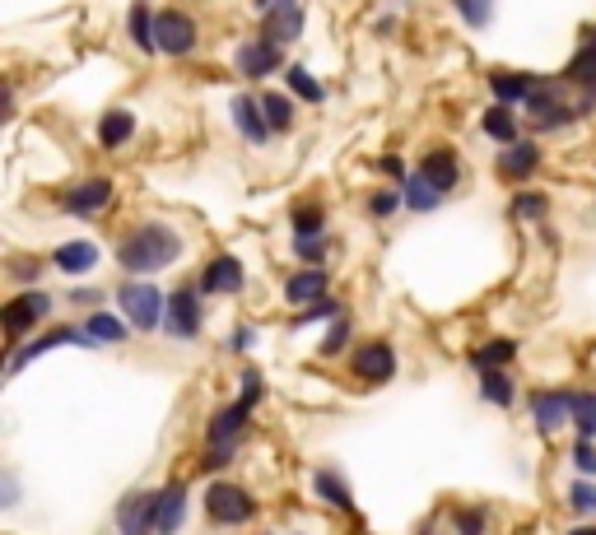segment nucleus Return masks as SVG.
<instances>
[{"label":"nucleus","mask_w":596,"mask_h":535,"mask_svg":"<svg viewBox=\"0 0 596 535\" xmlns=\"http://www.w3.org/2000/svg\"><path fill=\"white\" fill-rule=\"evenodd\" d=\"M531 419L541 433H559L564 424H573V391H536L531 396Z\"/></svg>","instance_id":"nucleus-13"},{"label":"nucleus","mask_w":596,"mask_h":535,"mask_svg":"<svg viewBox=\"0 0 596 535\" xmlns=\"http://www.w3.org/2000/svg\"><path fill=\"white\" fill-rule=\"evenodd\" d=\"M117 526H122L126 535L159 531V494H154V489H136V494L122 503V512H117Z\"/></svg>","instance_id":"nucleus-10"},{"label":"nucleus","mask_w":596,"mask_h":535,"mask_svg":"<svg viewBox=\"0 0 596 535\" xmlns=\"http://www.w3.org/2000/svg\"><path fill=\"white\" fill-rule=\"evenodd\" d=\"M564 84H573V89H583V98L596 107V47H578V56L569 61V70H564Z\"/></svg>","instance_id":"nucleus-23"},{"label":"nucleus","mask_w":596,"mask_h":535,"mask_svg":"<svg viewBox=\"0 0 596 535\" xmlns=\"http://www.w3.org/2000/svg\"><path fill=\"white\" fill-rule=\"evenodd\" d=\"M233 121H238V131H243L247 145H266L271 140V121H266V107H261V98H247L238 94L233 98Z\"/></svg>","instance_id":"nucleus-17"},{"label":"nucleus","mask_w":596,"mask_h":535,"mask_svg":"<svg viewBox=\"0 0 596 535\" xmlns=\"http://www.w3.org/2000/svg\"><path fill=\"white\" fill-rule=\"evenodd\" d=\"M56 345H80V349H98V340L89 335V326H52L47 335H38V340H28L19 354H10V373H24L33 359H42V354H52Z\"/></svg>","instance_id":"nucleus-4"},{"label":"nucleus","mask_w":596,"mask_h":535,"mask_svg":"<svg viewBox=\"0 0 596 535\" xmlns=\"http://www.w3.org/2000/svg\"><path fill=\"white\" fill-rule=\"evenodd\" d=\"M252 410H257V401L238 396L233 405L215 410V419H210V428H205V438L210 442H238L243 438V428H247V419H252Z\"/></svg>","instance_id":"nucleus-16"},{"label":"nucleus","mask_w":596,"mask_h":535,"mask_svg":"<svg viewBox=\"0 0 596 535\" xmlns=\"http://www.w3.org/2000/svg\"><path fill=\"white\" fill-rule=\"evenodd\" d=\"M350 368H354V377H359V382H368V387L392 382V377H396V349L387 345V340H368V345L354 349Z\"/></svg>","instance_id":"nucleus-6"},{"label":"nucleus","mask_w":596,"mask_h":535,"mask_svg":"<svg viewBox=\"0 0 596 535\" xmlns=\"http://www.w3.org/2000/svg\"><path fill=\"white\" fill-rule=\"evenodd\" d=\"M513 214L517 219H545V214H550V196H545V191H517Z\"/></svg>","instance_id":"nucleus-37"},{"label":"nucleus","mask_w":596,"mask_h":535,"mask_svg":"<svg viewBox=\"0 0 596 535\" xmlns=\"http://www.w3.org/2000/svg\"><path fill=\"white\" fill-rule=\"evenodd\" d=\"M378 168H382V173H387V177H396V182H406V163H401V159H396V154H382V159H378Z\"/></svg>","instance_id":"nucleus-46"},{"label":"nucleus","mask_w":596,"mask_h":535,"mask_svg":"<svg viewBox=\"0 0 596 535\" xmlns=\"http://www.w3.org/2000/svg\"><path fill=\"white\" fill-rule=\"evenodd\" d=\"M517 359V345L513 340H503V335H494V340H485V345L471 349V363L475 368H503V363Z\"/></svg>","instance_id":"nucleus-31"},{"label":"nucleus","mask_w":596,"mask_h":535,"mask_svg":"<svg viewBox=\"0 0 596 535\" xmlns=\"http://www.w3.org/2000/svg\"><path fill=\"white\" fill-rule=\"evenodd\" d=\"M177 256H182V238H177V228L168 224H140L131 228L117 247V261L122 270L131 275H159L163 266H173Z\"/></svg>","instance_id":"nucleus-1"},{"label":"nucleus","mask_w":596,"mask_h":535,"mask_svg":"<svg viewBox=\"0 0 596 535\" xmlns=\"http://www.w3.org/2000/svg\"><path fill=\"white\" fill-rule=\"evenodd\" d=\"M42 275V261H10V280L19 284H33Z\"/></svg>","instance_id":"nucleus-44"},{"label":"nucleus","mask_w":596,"mask_h":535,"mask_svg":"<svg viewBox=\"0 0 596 535\" xmlns=\"http://www.w3.org/2000/svg\"><path fill=\"white\" fill-rule=\"evenodd\" d=\"M70 303H75V308H98L103 294H98V289H70Z\"/></svg>","instance_id":"nucleus-47"},{"label":"nucleus","mask_w":596,"mask_h":535,"mask_svg":"<svg viewBox=\"0 0 596 535\" xmlns=\"http://www.w3.org/2000/svg\"><path fill=\"white\" fill-rule=\"evenodd\" d=\"M243 284H247V275H243V261L238 256H215L210 266H205V275H201V294H243Z\"/></svg>","instance_id":"nucleus-14"},{"label":"nucleus","mask_w":596,"mask_h":535,"mask_svg":"<svg viewBox=\"0 0 596 535\" xmlns=\"http://www.w3.org/2000/svg\"><path fill=\"white\" fill-rule=\"evenodd\" d=\"M401 205H406V191H392V187H378L368 196V214H373V219H392Z\"/></svg>","instance_id":"nucleus-38"},{"label":"nucleus","mask_w":596,"mask_h":535,"mask_svg":"<svg viewBox=\"0 0 596 535\" xmlns=\"http://www.w3.org/2000/svg\"><path fill=\"white\" fill-rule=\"evenodd\" d=\"M312 494L322 498L326 508H336V512H354V494H350V484H345V475L331 466H322L317 475H312Z\"/></svg>","instance_id":"nucleus-19"},{"label":"nucleus","mask_w":596,"mask_h":535,"mask_svg":"<svg viewBox=\"0 0 596 535\" xmlns=\"http://www.w3.org/2000/svg\"><path fill=\"white\" fill-rule=\"evenodd\" d=\"M569 508L578 512V517H596V480H592V475L569 489Z\"/></svg>","instance_id":"nucleus-40"},{"label":"nucleus","mask_w":596,"mask_h":535,"mask_svg":"<svg viewBox=\"0 0 596 535\" xmlns=\"http://www.w3.org/2000/svg\"><path fill=\"white\" fill-rule=\"evenodd\" d=\"M294 252H298V261H308V266H322L326 252H331V238H326V233H294Z\"/></svg>","instance_id":"nucleus-34"},{"label":"nucleus","mask_w":596,"mask_h":535,"mask_svg":"<svg viewBox=\"0 0 596 535\" xmlns=\"http://www.w3.org/2000/svg\"><path fill=\"white\" fill-rule=\"evenodd\" d=\"M573 466L596 480V438H578V447H573Z\"/></svg>","instance_id":"nucleus-42"},{"label":"nucleus","mask_w":596,"mask_h":535,"mask_svg":"<svg viewBox=\"0 0 596 535\" xmlns=\"http://www.w3.org/2000/svg\"><path fill=\"white\" fill-rule=\"evenodd\" d=\"M401 191H406V210H415V214H434L438 205H443V191L424 173H410L406 182H401Z\"/></svg>","instance_id":"nucleus-26"},{"label":"nucleus","mask_w":596,"mask_h":535,"mask_svg":"<svg viewBox=\"0 0 596 535\" xmlns=\"http://www.w3.org/2000/svg\"><path fill=\"white\" fill-rule=\"evenodd\" d=\"M573 428H578V438H596V396L592 391H573Z\"/></svg>","instance_id":"nucleus-32"},{"label":"nucleus","mask_w":596,"mask_h":535,"mask_svg":"<svg viewBox=\"0 0 596 535\" xmlns=\"http://www.w3.org/2000/svg\"><path fill=\"white\" fill-rule=\"evenodd\" d=\"M108 205H112L108 177H89V182H80V187H70L66 196H61V210L75 214V219H94V214H103Z\"/></svg>","instance_id":"nucleus-9"},{"label":"nucleus","mask_w":596,"mask_h":535,"mask_svg":"<svg viewBox=\"0 0 596 535\" xmlns=\"http://www.w3.org/2000/svg\"><path fill=\"white\" fill-rule=\"evenodd\" d=\"M252 340H257V331H252V326H238V331H233V349H238V354H243V349H252Z\"/></svg>","instance_id":"nucleus-49"},{"label":"nucleus","mask_w":596,"mask_h":535,"mask_svg":"<svg viewBox=\"0 0 596 535\" xmlns=\"http://www.w3.org/2000/svg\"><path fill=\"white\" fill-rule=\"evenodd\" d=\"M261 107H266V121H271L275 135H285L294 126V103L285 94H261Z\"/></svg>","instance_id":"nucleus-33"},{"label":"nucleus","mask_w":596,"mask_h":535,"mask_svg":"<svg viewBox=\"0 0 596 535\" xmlns=\"http://www.w3.org/2000/svg\"><path fill=\"white\" fill-rule=\"evenodd\" d=\"M289 224H294V233H326V214L322 205H294Z\"/></svg>","instance_id":"nucleus-39"},{"label":"nucleus","mask_w":596,"mask_h":535,"mask_svg":"<svg viewBox=\"0 0 596 535\" xmlns=\"http://www.w3.org/2000/svg\"><path fill=\"white\" fill-rule=\"evenodd\" d=\"M84 326H89V335H94L98 345H122L126 326H131V321L117 317V312H89V321H84Z\"/></svg>","instance_id":"nucleus-30"},{"label":"nucleus","mask_w":596,"mask_h":535,"mask_svg":"<svg viewBox=\"0 0 596 535\" xmlns=\"http://www.w3.org/2000/svg\"><path fill=\"white\" fill-rule=\"evenodd\" d=\"M480 131L489 135V140H499V145H513V140H522V126H517V117H513V107L508 103H494L480 117Z\"/></svg>","instance_id":"nucleus-25"},{"label":"nucleus","mask_w":596,"mask_h":535,"mask_svg":"<svg viewBox=\"0 0 596 535\" xmlns=\"http://www.w3.org/2000/svg\"><path fill=\"white\" fill-rule=\"evenodd\" d=\"M457 526H461V531H466V535L485 531V526H489V512H461V517H457Z\"/></svg>","instance_id":"nucleus-45"},{"label":"nucleus","mask_w":596,"mask_h":535,"mask_svg":"<svg viewBox=\"0 0 596 535\" xmlns=\"http://www.w3.org/2000/svg\"><path fill=\"white\" fill-rule=\"evenodd\" d=\"M280 66H285V52H280V42L266 38V33L238 47V75H243V80H266V75H275Z\"/></svg>","instance_id":"nucleus-7"},{"label":"nucleus","mask_w":596,"mask_h":535,"mask_svg":"<svg viewBox=\"0 0 596 535\" xmlns=\"http://www.w3.org/2000/svg\"><path fill=\"white\" fill-rule=\"evenodd\" d=\"M345 340H350V317L336 321V331L322 340V354H326V359H336V349H345Z\"/></svg>","instance_id":"nucleus-43"},{"label":"nucleus","mask_w":596,"mask_h":535,"mask_svg":"<svg viewBox=\"0 0 596 535\" xmlns=\"http://www.w3.org/2000/svg\"><path fill=\"white\" fill-rule=\"evenodd\" d=\"M489 94H494V103H508V107H517V103H527L536 89H541V75H517V70H489Z\"/></svg>","instance_id":"nucleus-15"},{"label":"nucleus","mask_w":596,"mask_h":535,"mask_svg":"<svg viewBox=\"0 0 596 535\" xmlns=\"http://www.w3.org/2000/svg\"><path fill=\"white\" fill-rule=\"evenodd\" d=\"M47 312H52V294H42V289H28V294L10 298V303H5V331H10V340L33 331Z\"/></svg>","instance_id":"nucleus-8"},{"label":"nucleus","mask_w":596,"mask_h":535,"mask_svg":"<svg viewBox=\"0 0 596 535\" xmlns=\"http://www.w3.org/2000/svg\"><path fill=\"white\" fill-rule=\"evenodd\" d=\"M480 396H485L489 405L508 410V405L517 401V382L503 373V368H480Z\"/></svg>","instance_id":"nucleus-28"},{"label":"nucleus","mask_w":596,"mask_h":535,"mask_svg":"<svg viewBox=\"0 0 596 535\" xmlns=\"http://www.w3.org/2000/svg\"><path fill=\"white\" fill-rule=\"evenodd\" d=\"M117 308H122V317L131 321L136 331H159L163 317H168V298L149 280H126L122 289H117Z\"/></svg>","instance_id":"nucleus-2"},{"label":"nucleus","mask_w":596,"mask_h":535,"mask_svg":"<svg viewBox=\"0 0 596 535\" xmlns=\"http://www.w3.org/2000/svg\"><path fill=\"white\" fill-rule=\"evenodd\" d=\"M0 508H14V503H19V484H14V475H5V480H0Z\"/></svg>","instance_id":"nucleus-48"},{"label":"nucleus","mask_w":596,"mask_h":535,"mask_svg":"<svg viewBox=\"0 0 596 535\" xmlns=\"http://www.w3.org/2000/svg\"><path fill=\"white\" fill-rule=\"evenodd\" d=\"M583 42H587V47H596V28H587V38H583Z\"/></svg>","instance_id":"nucleus-50"},{"label":"nucleus","mask_w":596,"mask_h":535,"mask_svg":"<svg viewBox=\"0 0 596 535\" xmlns=\"http://www.w3.org/2000/svg\"><path fill=\"white\" fill-rule=\"evenodd\" d=\"M420 173L447 196V191L461 182V163H457V154H452V149H429V154L420 159Z\"/></svg>","instance_id":"nucleus-20"},{"label":"nucleus","mask_w":596,"mask_h":535,"mask_svg":"<svg viewBox=\"0 0 596 535\" xmlns=\"http://www.w3.org/2000/svg\"><path fill=\"white\" fill-rule=\"evenodd\" d=\"M187 484L177 480L168 484V489H159V531H177L182 526V517H187Z\"/></svg>","instance_id":"nucleus-27"},{"label":"nucleus","mask_w":596,"mask_h":535,"mask_svg":"<svg viewBox=\"0 0 596 535\" xmlns=\"http://www.w3.org/2000/svg\"><path fill=\"white\" fill-rule=\"evenodd\" d=\"M285 298L294 303V308H308V303L326 298V270L308 266V270H298V275H289V280H285Z\"/></svg>","instance_id":"nucleus-21"},{"label":"nucleus","mask_w":596,"mask_h":535,"mask_svg":"<svg viewBox=\"0 0 596 535\" xmlns=\"http://www.w3.org/2000/svg\"><path fill=\"white\" fill-rule=\"evenodd\" d=\"M285 80H289V89H294V94L303 98V103H326V89H322L317 80H312V75H308L303 66H289V70H285Z\"/></svg>","instance_id":"nucleus-36"},{"label":"nucleus","mask_w":596,"mask_h":535,"mask_svg":"<svg viewBox=\"0 0 596 535\" xmlns=\"http://www.w3.org/2000/svg\"><path fill=\"white\" fill-rule=\"evenodd\" d=\"M252 5H257V10H271V0H252Z\"/></svg>","instance_id":"nucleus-51"},{"label":"nucleus","mask_w":596,"mask_h":535,"mask_svg":"<svg viewBox=\"0 0 596 535\" xmlns=\"http://www.w3.org/2000/svg\"><path fill=\"white\" fill-rule=\"evenodd\" d=\"M536 168H541V145H536V140H513V145H503L499 177H508V182H522V177H531Z\"/></svg>","instance_id":"nucleus-18"},{"label":"nucleus","mask_w":596,"mask_h":535,"mask_svg":"<svg viewBox=\"0 0 596 535\" xmlns=\"http://www.w3.org/2000/svg\"><path fill=\"white\" fill-rule=\"evenodd\" d=\"M52 261H56V270H66V275H89V270L98 266V247L94 242H84V238L61 242L52 252Z\"/></svg>","instance_id":"nucleus-22"},{"label":"nucleus","mask_w":596,"mask_h":535,"mask_svg":"<svg viewBox=\"0 0 596 535\" xmlns=\"http://www.w3.org/2000/svg\"><path fill=\"white\" fill-rule=\"evenodd\" d=\"M452 10H457L471 28H485L489 19H494V0H452Z\"/></svg>","instance_id":"nucleus-41"},{"label":"nucleus","mask_w":596,"mask_h":535,"mask_svg":"<svg viewBox=\"0 0 596 535\" xmlns=\"http://www.w3.org/2000/svg\"><path fill=\"white\" fill-rule=\"evenodd\" d=\"M261 33L275 38L280 47L298 42V33H303V5L298 0H271V10H261Z\"/></svg>","instance_id":"nucleus-11"},{"label":"nucleus","mask_w":596,"mask_h":535,"mask_svg":"<svg viewBox=\"0 0 596 535\" xmlns=\"http://www.w3.org/2000/svg\"><path fill=\"white\" fill-rule=\"evenodd\" d=\"M126 24H131V42H136L140 52H159V14L149 10L145 0L131 5V19H126Z\"/></svg>","instance_id":"nucleus-24"},{"label":"nucleus","mask_w":596,"mask_h":535,"mask_svg":"<svg viewBox=\"0 0 596 535\" xmlns=\"http://www.w3.org/2000/svg\"><path fill=\"white\" fill-rule=\"evenodd\" d=\"M345 312H350V308H345L340 298H336V303H331V298H317V303H308V308L298 312L294 326H312V321H340Z\"/></svg>","instance_id":"nucleus-35"},{"label":"nucleus","mask_w":596,"mask_h":535,"mask_svg":"<svg viewBox=\"0 0 596 535\" xmlns=\"http://www.w3.org/2000/svg\"><path fill=\"white\" fill-rule=\"evenodd\" d=\"M205 517L215 526H243L257 517V498L247 494L243 484H229V480H215L205 489Z\"/></svg>","instance_id":"nucleus-3"},{"label":"nucleus","mask_w":596,"mask_h":535,"mask_svg":"<svg viewBox=\"0 0 596 535\" xmlns=\"http://www.w3.org/2000/svg\"><path fill=\"white\" fill-rule=\"evenodd\" d=\"M131 135H136V117H131L126 107H117V112H108V117L98 121V140H103V149H122Z\"/></svg>","instance_id":"nucleus-29"},{"label":"nucleus","mask_w":596,"mask_h":535,"mask_svg":"<svg viewBox=\"0 0 596 535\" xmlns=\"http://www.w3.org/2000/svg\"><path fill=\"white\" fill-rule=\"evenodd\" d=\"M201 321H205V312H201V294L196 289H173L168 294V317H163V326H168V335L173 340H196L201 335Z\"/></svg>","instance_id":"nucleus-5"},{"label":"nucleus","mask_w":596,"mask_h":535,"mask_svg":"<svg viewBox=\"0 0 596 535\" xmlns=\"http://www.w3.org/2000/svg\"><path fill=\"white\" fill-rule=\"evenodd\" d=\"M159 52L163 56H191L196 52V24L182 10H163L159 14Z\"/></svg>","instance_id":"nucleus-12"}]
</instances>
